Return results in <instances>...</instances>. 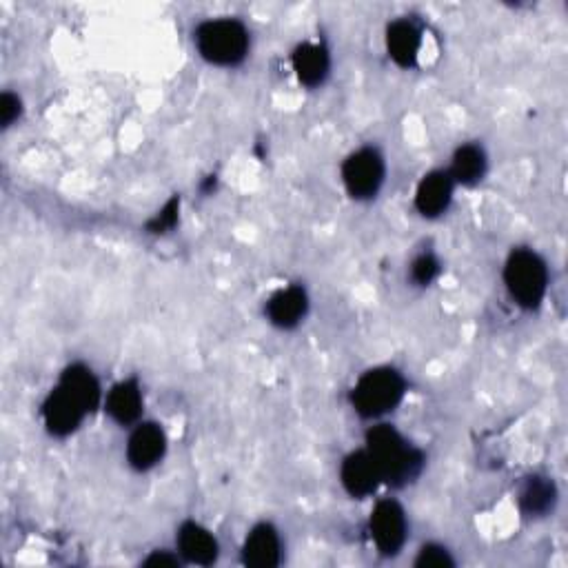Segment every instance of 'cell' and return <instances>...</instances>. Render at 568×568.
<instances>
[{"instance_id": "cell-1", "label": "cell", "mask_w": 568, "mask_h": 568, "mask_svg": "<svg viewBox=\"0 0 568 568\" xmlns=\"http://www.w3.org/2000/svg\"><path fill=\"white\" fill-rule=\"evenodd\" d=\"M369 455L378 466L380 478L391 484L411 482L420 473L422 455L400 438V433L391 426H375L367 435Z\"/></svg>"}, {"instance_id": "cell-2", "label": "cell", "mask_w": 568, "mask_h": 568, "mask_svg": "<svg viewBox=\"0 0 568 568\" xmlns=\"http://www.w3.org/2000/svg\"><path fill=\"white\" fill-rule=\"evenodd\" d=\"M200 54L209 63L236 65L247 56L249 36L238 20H209L196 34Z\"/></svg>"}, {"instance_id": "cell-3", "label": "cell", "mask_w": 568, "mask_h": 568, "mask_svg": "<svg viewBox=\"0 0 568 568\" xmlns=\"http://www.w3.org/2000/svg\"><path fill=\"white\" fill-rule=\"evenodd\" d=\"M504 280L511 296L526 309H533L542 302L549 284V273H546L544 262L535 256L533 251H513L504 269Z\"/></svg>"}, {"instance_id": "cell-4", "label": "cell", "mask_w": 568, "mask_h": 568, "mask_svg": "<svg viewBox=\"0 0 568 568\" xmlns=\"http://www.w3.org/2000/svg\"><path fill=\"white\" fill-rule=\"evenodd\" d=\"M404 395V382L393 369H375L362 375L353 389V404L364 418H378L389 413Z\"/></svg>"}, {"instance_id": "cell-5", "label": "cell", "mask_w": 568, "mask_h": 568, "mask_svg": "<svg viewBox=\"0 0 568 568\" xmlns=\"http://www.w3.org/2000/svg\"><path fill=\"white\" fill-rule=\"evenodd\" d=\"M342 178L353 198H371L378 194L384 178V165L378 151L362 149L347 158L342 167Z\"/></svg>"}, {"instance_id": "cell-6", "label": "cell", "mask_w": 568, "mask_h": 568, "mask_svg": "<svg viewBox=\"0 0 568 568\" xmlns=\"http://www.w3.org/2000/svg\"><path fill=\"white\" fill-rule=\"evenodd\" d=\"M371 533L384 555H395L407 540V520L398 504L387 500L375 506L371 515Z\"/></svg>"}, {"instance_id": "cell-7", "label": "cell", "mask_w": 568, "mask_h": 568, "mask_svg": "<svg viewBox=\"0 0 568 568\" xmlns=\"http://www.w3.org/2000/svg\"><path fill=\"white\" fill-rule=\"evenodd\" d=\"M162 453H165V433L156 424H142L131 433L127 455L134 469H151L162 458Z\"/></svg>"}, {"instance_id": "cell-8", "label": "cell", "mask_w": 568, "mask_h": 568, "mask_svg": "<svg viewBox=\"0 0 568 568\" xmlns=\"http://www.w3.org/2000/svg\"><path fill=\"white\" fill-rule=\"evenodd\" d=\"M380 480H382L380 471L378 466H375L369 451L353 453L342 464V484L344 489L355 497L373 493Z\"/></svg>"}, {"instance_id": "cell-9", "label": "cell", "mask_w": 568, "mask_h": 568, "mask_svg": "<svg viewBox=\"0 0 568 568\" xmlns=\"http://www.w3.org/2000/svg\"><path fill=\"white\" fill-rule=\"evenodd\" d=\"M453 194V182L449 174H442V171H433V174L424 176L420 182L418 194H415V207L422 213V216H440V213L449 207Z\"/></svg>"}, {"instance_id": "cell-10", "label": "cell", "mask_w": 568, "mask_h": 568, "mask_svg": "<svg viewBox=\"0 0 568 568\" xmlns=\"http://www.w3.org/2000/svg\"><path fill=\"white\" fill-rule=\"evenodd\" d=\"M43 415H45L47 429L54 435H69L71 431H76V426L80 424V420H83L85 411L80 409L78 404L58 387L45 402Z\"/></svg>"}, {"instance_id": "cell-11", "label": "cell", "mask_w": 568, "mask_h": 568, "mask_svg": "<svg viewBox=\"0 0 568 568\" xmlns=\"http://www.w3.org/2000/svg\"><path fill=\"white\" fill-rule=\"evenodd\" d=\"M63 389L71 400H74L85 413L94 411L100 400V387L94 378V373L85 367H69L60 380Z\"/></svg>"}, {"instance_id": "cell-12", "label": "cell", "mask_w": 568, "mask_h": 568, "mask_svg": "<svg viewBox=\"0 0 568 568\" xmlns=\"http://www.w3.org/2000/svg\"><path fill=\"white\" fill-rule=\"evenodd\" d=\"M245 562L256 568H271L280 562V540L271 526H256L247 537Z\"/></svg>"}, {"instance_id": "cell-13", "label": "cell", "mask_w": 568, "mask_h": 568, "mask_svg": "<svg viewBox=\"0 0 568 568\" xmlns=\"http://www.w3.org/2000/svg\"><path fill=\"white\" fill-rule=\"evenodd\" d=\"M178 544H180L182 555H185L191 564L209 566L216 562V557H218L216 540H213V537L198 524L189 522L182 526Z\"/></svg>"}, {"instance_id": "cell-14", "label": "cell", "mask_w": 568, "mask_h": 568, "mask_svg": "<svg viewBox=\"0 0 568 568\" xmlns=\"http://www.w3.org/2000/svg\"><path fill=\"white\" fill-rule=\"evenodd\" d=\"M387 47L395 63L411 67L420 52V32L409 20H395L387 32Z\"/></svg>"}, {"instance_id": "cell-15", "label": "cell", "mask_w": 568, "mask_h": 568, "mask_svg": "<svg viewBox=\"0 0 568 568\" xmlns=\"http://www.w3.org/2000/svg\"><path fill=\"white\" fill-rule=\"evenodd\" d=\"M304 313H307V296L298 287L278 291L269 302V318L282 329L296 327Z\"/></svg>"}, {"instance_id": "cell-16", "label": "cell", "mask_w": 568, "mask_h": 568, "mask_svg": "<svg viewBox=\"0 0 568 568\" xmlns=\"http://www.w3.org/2000/svg\"><path fill=\"white\" fill-rule=\"evenodd\" d=\"M293 69L304 85H320L329 71V56L320 45H300L293 54Z\"/></svg>"}, {"instance_id": "cell-17", "label": "cell", "mask_w": 568, "mask_h": 568, "mask_svg": "<svg viewBox=\"0 0 568 568\" xmlns=\"http://www.w3.org/2000/svg\"><path fill=\"white\" fill-rule=\"evenodd\" d=\"M107 411L111 413V418L120 424H129L138 420V415L142 411L140 389L134 382L116 384L107 398Z\"/></svg>"}, {"instance_id": "cell-18", "label": "cell", "mask_w": 568, "mask_h": 568, "mask_svg": "<svg viewBox=\"0 0 568 568\" xmlns=\"http://www.w3.org/2000/svg\"><path fill=\"white\" fill-rule=\"evenodd\" d=\"M484 169H486V158L480 147L464 145L455 151L451 176L462 182V185H475V182L482 180Z\"/></svg>"}, {"instance_id": "cell-19", "label": "cell", "mask_w": 568, "mask_h": 568, "mask_svg": "<svg viewBox=\"0 0 568 568\" xmlns=\"http://www.w3.org/2000/svg\"><path fill=\"white\" fill-rule=\"evenodd\" d=\"M522 511L526 515H544L553 509L555 504V486L546 478H531L524 484L520 495Z\"/></svg>"}, {"instance_id": "cell-20", "label": "cell", "mask_w": 568, "mask_h": 568, "mask_svg": "<svg viewBox=\"0 0 568 568\" xmlns=\"http://www.w3.org/2000/svg\"><path fill=\"white\" fill-rule=\"evenodd\" d=\"M415 564H418L420 568H449V566H453V560H451L449 551L442 549V546L429 544L420 551L418 562H415Z\"/></svg>"}, {"instance_id": "cell-21", "label": "cell", "mask_w": 568, "mask_h": 568, "mask_svg": "<svg viewBox=\"0 0 568 568\" xmlns=\"http://www.w3.org/2000/svg\"><path fill=\"white\" fill-rule=\"evenodd\" d=\"M438 271H440V265H438V260H435L433 256H420L418 260L413 262V280L418 282V284H429L433 282V278L438 276Z\"/></svg>"}, {"instance_id": "cell-22", "label": "cell", "mask_w": 568, "mask_h": 568, "mask_svg": "<svg viewBox=\"0 0 568 568\" xmlns=\"http://www.w3.org/2000/svg\"><path fill=\"white\" fill-rule=\"evenodd\" d=\"M178 209H180V202L178 198L174 200H169V205L162 209L158 216L149 222V229L151 231H156V233H162V231H167L176 225V220H178Z\"/></svg>"}, {"instance_id": "cell-23", "label": "cell", "mask_w": 568, "mask_h": 568, "mask_svg": "<svg viewBox=\"0 0 568 568\" xmlns=\"http://www.w3.org/2000/svg\"><path fill=\"white\" fill-rule=\"evenodd\" d=\"M18 114H20L18 98L12 94H3V98H0V120H3V125L5 127L12 125Z\"/></svg>"}, {"instance_id": "cell-24", "label": "cell", "mask_w": 568, "mask_h": 568, "mask_svg": "<svg viewBox=\"0 0 568 568\" xmlns=\"http://www.w3.org/2000/svg\"><path fill=\"white\" fill-rule=\"evenodd\" d=\"M147 566H151V568H174V566H178V560L176 557H171V555H167V553H156V555H151L149 560L145 562Z\"/></svg>"}]
</instances>
